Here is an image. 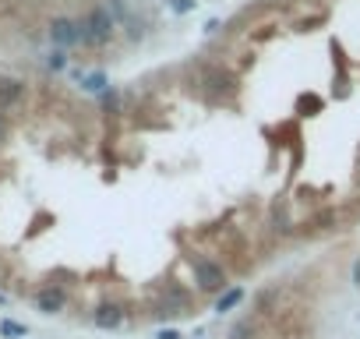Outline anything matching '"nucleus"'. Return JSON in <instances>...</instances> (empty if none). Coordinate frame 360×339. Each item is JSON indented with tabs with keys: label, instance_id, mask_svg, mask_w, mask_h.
<instances>
[{
	"label": "nucleus",
	"instance_id": "2",
	"mask_svg": "<svg viewBox=\"0 0 360 339\" xmlns=\"http://www.w3.org/2000/svg\"><path fill=\"white\" fill-rule=\"evenodd\" d=\"M191 269H195V283H198L205 293H223V286H226V272H223L219 262L198 255V258H191Z\"/></svg>",
	"mask_w": 360,
	"mask_h": 339
},
{
	"label": "nucleus",
	"instance_id": "11",
	"mask_svg": "<svg viewBox=\"0 0 360 339\" xmlns=\"http://www.w3.org/2000/svg\"><path fill=\"white\" fill-rule=\"evenodd\" d=\"M169 8L176 15H188V11H195V0H169Z\"/></svg>",
	"mask_w": 360,
	"mask_h": 339
},
{
	"label": "nucleus",
	"instance_id": "4",
	"mask_svg": "<svg viewBox=\"0 0 360 339\" xmlns=\"http://www.w3.org/2000/svg\"><path fill=\"white\" fill-rule=\"evenodd\" d=\"M64 304H68V293H64L60 286H43V290L36 293V307H39L43 314H60Z\"/></svg>",
	"mask_w": 360,
	"mask_h": 339
},
{
	"label": "nucleus",
	"instance_id": "6",
	"mask_svg": "<svg viewBox=\"0 0 360 339\" xmlns=\"http://www.w3.org/2000/svg\"><path fill=\"white\" fill-rule=\"evenodd\" d=\"M92 321H96L99 328H117V325L124 321V307L113 304V300H106V304H99V307L92 311Z\"/></svg>",
	"mask_w": 360,
	"mask_h": 339
},
{
	"label": "nucleus",
	"instance_id": "13",
	"mask_svg": "<svg viewBox=\"0 0 360 339\" xmlns=\"http://www.w3.org/2000/svg\"><path fill=\"white\" fill-rule=\"evenodd\" d=\"M8 134H11V124H8V113H4V110H0V145H4V141H8Z\"/></svg>",
	"mask_w": 360,
	"mask_h": 339
},
{
	"label": "nucleus",
	"instance_id": "1",
	"mask_svg": "<svg viewBox=\"0 0 360 339\" xmlns=\"http://www.w3.org/2000/svg\"><path fill=\"white\" fill-rule=\"evenodd\" d=\"M78 29H82V43L85 46H106L113 39V32H117V18L110 15V8L96 4V8H89L78 18Z\"/></svg>",
	"mask_w": 360,
	"mask_h": 339
},
{
	"label": "nucleus",
	"instance_id": "3",
	"mask_svg": "<svg viewBox=\"0 0 360 339\" xmlns=\"http://www.w3.org/2000/svg\"><path fill=\"white\" fill-rule=\"evenodd\" d=\"M50 39H53V46H57V50L78 46V43H82L78 18H53V22H50Z\"/></svg>",
	"mask_w": 360,
	"mask_h": 339
},
{
	"label": "nucleus",
	"instance_id": "15",
	"mask_svg": "<svg viewBox=\"0 0 360 339\" xmlns=\"http://www.w3.org/2000/svg\"><path fill=\"white\" fill-rule=\"evenodd\" d=\"M353 283H356V286H360V258H356V262H353Z\"/></svg>",
	"mask_w": 360,
	"mask_h": 339
},
{
	"label": "nucleus",
	"instance_id": "8",
	"mask_svg": "<svg viewBox=\"0 0 360 339\" xmlns=\"http://www.w3.org/2000/svg\"><path fill=\"white\" fill-rule=\"evenodd\" d=\"M0 335H4V339H22V335H29V325L4 318V321H0Z\"/></svg>",
	"mask_w": 360,
	"mask_h": 339
},
{
	"label": "nucleus",
	"instance_id": "5",
	"mask_svg": "<svg viewBox=\"0 0 360 339\" xmlns=\"http://www.w3.org/2000/svg\"><path fill=\"white\" fill-rule=\"evenodd\" d=\"M25 96V82L22 78H8V75H0V110H11L18 106Z\"/></svg>",
	"mask_w": 360,
	"mask_h": 339
},
{
	"label": "nucleus",
	"instance_id": "10",
	"mask_svg": "<svg viewBox=\"0 0 360 339\" xmlns=\"http://www.w3.org/2000/svg\"><path fill=\"white\" fill-rule=\"evenodd\" d=\"M233 339H258V332H255V325L251 321H244V325H237L233 332H230Z\"/></svg>",
	"mask_w": 360,
	"mask_h": 339
},
{
	"label": "nucleus",
	"instance_id": "12",
	"mask_svg": "<svg viewBox=\"0 0 360 339\" xmlns=\"http://www.w3.org/2000/svg\"><path fill=\"white\" fill-rule=\"evenodd\" d=\"M64 68H68V57H64V50H57L50 57V71H64Z\"/></svg>",
	"mask_w": 360,
	"mask_h": 339
},
{
	"label": "nucleus",
	"instance_id": "7",
	"mask_svg": "<svg viewBox=\"0 0 360 339\" xmlns=\"http://www.w3.org/2000/svg\"><path fill=\"white\" fill-rule=\"evenodd\" d=\"M240 300H244V290H240V286H230V290H223V293L216 297V314H226V311H233Z\"/></svg>",
	"mask_w": 360,
	"mask_h": 339
},
{
	"label": "nucleus",
	"instance_id": "9",
	"mask_svg": "<svg viewBox=\"0 0 360 339\" xmlns=\"http://www.w3.org/2000/svg\"><path fill=\"white\" fill-rule=\"evenodd\" d=\"M82 89H85V92H106V75H89V78H82Z\"/></svg>",
	"mask_w": 360,
	"mask_h": 339
},
{
	"label": "nucleus",
	"instance_id": "14",
	"mask_svg": "<svg viewBox=\"0 0 360 339\" xmlns=\"http://www.w3.org/2000/svg\"><path fill=\"white\" fill-rule=\"evenodd\" d=\"M155 339H184V335H180V332H176V328H162V332H159V335H155Z\"/></svg>",
	"mask_w": 360,
	"mask_h": 339
}]
</instances>
